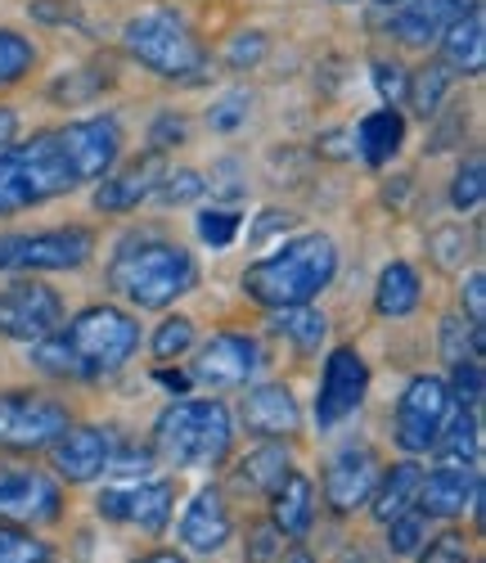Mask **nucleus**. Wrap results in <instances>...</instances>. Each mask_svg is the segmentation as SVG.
Here are the masks:
<instances>
[{"label": "nucleus", "instance_id": "nucleus-1", "mask_svg": "<svg viewBox=\"0 0 486 563\" xmlns=\"http://www.w3.org/2000/svg\"><path fill=\"white\" fill-rule=\"evenodd\" d=\"M122 158L118 118H81L0 150V217L41 208L100 180Z\"/></svg>", "mask_w": 486, "mask_h": 563}, {"label": "nucleus", "instance_id": "nucleus-2", "mask_svg": "<svg viewBox=\"0 0 486 563\" xmlns=\"http://www.w3.org/2000/svg\"><path fill=\"white\" fill-rule=\"evenodd\" d=\"M140 352V324L131 311L100 302L77 311L55 334L32 343V365L51 379H73V384H100Z\"/></svg>", "mask_w": 486, "mask_h": 563}, {"label": "nucleus", "instance_id": "nucleus-3", "mask_svg": "<svg viewBox=\"0 0 486 563\" xmlns=\"http://www.w3.org/2000/svg\"><path fill=\"white\" fill-rule=\"evenodd\" d=\"M109 289L140 311H163L199 289V262L189 249L158 234H131L109 257Z\"/></svg>", "mask_w": 486, "mask_h": 563}, {"label": "nucleus", "instance_id": "nucleus-4", "mask_svg": "<svg viewBox=\"0 0 486 563\" xmlns=\"http://www.w3.org/2000/svg\"><path fill=\"white\" fill-rule=\"evenodd\" d=\"M338 275V244L329 234L311 230L298 234V240L279 244L270 257H257L248 271H243V294L253 302L284 311V307H307L316 302Z\"/></svg>", "mask_w": 486, "mask_h": 563}, {"label": "nucleus", "instance_id": "nucleus-5", "mask_svg": "<svg viewBox=\"0 0 486 563\" xmlns=\"http://www.w3.org/2000/svg\"><path fill=\"white\" fill-rule=\"evenodd\" d=\"M234 419L225 401H172L154 419V455L172 468H217L230 455Z\"/></svg>", "mask_w": 486, "mask_h": 563}, {"label": "nucleus", "instance_id": "nucleus-6", "mask_svg": "<svg viewBox=\"0 0 486 563\" xmlns=\"http://www.w3.org/2000/svg\"><path fill=\"white\" fill-rule=\"evenodd\" d=\"M126 55L167 81H203L208 77V51L199 36L189 32V23L172 10H144L122 27Z\"/></svg>", "mask_w": 486, "mask_h": 563}, {"label": "nucleus", "instance_id": "nucleus-7", "mask_svg": "<svg viewBox=\"0 0 486 563\" xmlns=\"http://www.w3.org/2000/svg\"><path fill=\"white\" fill-rule=\"evenodd\" d=\"M95 253V230L86 225H55L32 234H0V271L36 275V271H77Z\"/></svg>", "mask_w": 486, "mask_h": 563}, {"label": "nucleus", "instance_id": "nucleus-8", "mask_svg": "<svg viewBox=\"0 0 486 563\" xmlns=\"http://www.w3.org/2000/svg\"><path fill=\"white\" fill-rule=\"evenodd\" d=\"M451 393L446 379L437 374H415L406 384V393L397 397V415H393V438L406 455H428L442 438L446 419H451Z\"/></svg>", "mask_w": 486, "mask_h": 563}, {"label": "nucleus", "instance_id": "nucleus-9", "mask_svg": "<svg viewBox=\"0 0 486 563\" xmlns=\"http://www.w3.org/2000/svg\"><path fill=\"white\" fill-rule=\"evenodd\" d=\"M73 424V415L59 397L45 393H0V451H45L64 429Z\"/></svg>", "mask_w": 486, "mask_h": 563}, {"label": "nucleus", "instance_id": "nucleus-10", "mask_svg": "<svg viewBox=\"0 0 486 563\" xmlns=\"http://www.w3.org/2000/svg\"><path fill=\"white\" fill-rule=\"evenodd\" d=\"M64 519V487L32 464H0V523L45 528Z\"/></svg>", "mask_w": 486, "mask_h": 563}, {"label": "nucleus", "instance_id": "nucleus-11", "mask_svg": "<svg viewBox=\"0 0 486 563\" xmlns=\"http://www.w3.org/2000/svg\"><path fill=\"white\" fill-rule=\"evenodd\" d=\"M64 324V298L41 285V279H14L10 289H0V339L10 343H41Z\"/></svg>", "mask_w": 486, "mask_h": 563}, {"label": "nucleus", "instance_id": "nucleus-12", "mask_svg": "<svg viewBox=\"0 0 486 563\" xmlns=\"http://www.w3.org/2000/svg\"><path fill=\"white\" fill-rule=\"evenodd\" d=\"M172 509H176V483L167 478H140L126 487H109L95 500V514L104 523H131L144 537H158L172 523Z\"/></svg>", "mask_w": 486, "mask_h": 563}, {"label": "nucleus", "instance_id": "nucleus-13", "mask_svg": "<svg viewBox=\"0 0 486 563\" xmlns=\"http://www.w3.org/2000/svg\"><path fill=\"white\" fill-rule=\"evenodd\" d=\"M369 393V365L356 347H333L320 374V393H316V424L320 429H338L343 419H352L361 410Z\"/></svg>", "mask_w": 486, "mask_h": 563}, {"label": "nucleus", "instance_id": "nucleus-14", "mask_svg": "<svg viewBox=\"0 0 486 563\" xmlns=\"http://www.w3.org/2000/svg\"><path fill=\"white\" fill-rule=\"evenodd\" d=\"M262 369V343L253 334H212L189 361V379L208 388H248Z\"/></svg>", "mask_w": 486, "mask_h": 563}, {"label": "nucleus", "instance_id": "nucleus-15", "mask_svg": "<svg viewBox=\"0 0 486 563\" xmlns=\"http://www.w3.org/2000/svg\"><path fill=\"white\" fill-rule=\"evenodd\" d=\"M45 451H51V468H55L59 483L86 487V483L109 474V460L118 451V438L109 429H95V424H68Z\"/></svg>", "mask_w": 486, "mask_h": 563}, {"label": "nucleus", "instance_id": "nucleus-16", "mask_svg": "<svg viewBox=\"0 0 486 563\" xmlns=\"http://www.w3.org/2000/svg\"><path fill=\"white\" fill-rule=\"evenodd\" d=\"M383 464L369 446H343L324 464V500L333 514H356L369 505Z\"/></svg>", "mask_w": 486, "mask_h": 563}, {"label": "nucleus", "instance_id": "nucleus-17", "mask_svg": "<svg viewBox=\"0 0 486 563\" xmlns=\"http://www.w3.org/2000/svg\"><path fill=\"white\" fill-rule=\"evenodd\" d=\"M163 176H167V163L154 150L122 163V167H109L100 176V185H95V208L100 212H135L144 199H154Z\"/></svg>", "mask_w": 486, "mask_h": 563}, {"label": "nucleus", "instance_id": "nucleus-18", "mask_svg": "<svg viewBox=\"0 0 486 563\" xmlns=\"http://www.w3.org/2000/svg\"><path fill=\"white\" fill-rule=\"evenodd\" d=\"M482 492V468L477 464H437L432 474H423L415 509L423 519H460L464 509H473V496Z\"/></svg>", "mask_w": 486, "mask_h": 563}, {"label": "nucleus", "instance_id": "nucleus-19", "mask_svg": "<svg viewBox=\"0 0 486 563\" xmlns=\"http://www.w3.org/2000/svg\"><path fill=\"white\" fill-rule=\"evenodd\" d=\"M239 419L248 424V433H257L262 442H284L302 429V406L284 384H257L243 393L239 401Z\"/></svg>", "mask_w": 486, "mask_h": 563}, {"label": "nucleus", "instance_id": "nucleus-20", "mask_svg": "<svg viewBox=\"0 0 486 563\" xmlns=\"http://www.w3.org/2000/svg\"><path fill=\"white\" fill-rule=\"evenodd\" d=\"M234 523H230V509L221 487H199L194 500L185 505V519H180V545L189 554H217L230 541Z\"/></svg>", "mask_w": 486, "mask_h": 563}, {"label": "nucleus", "instance_id": "nucleus-21", "mask_svg": "<svg viewBox=\"0 0 486 563\" xmlns=\"http://www.w3.org/2000/svg\"><path fill=\"white\" fill-rule=\"evenodd\" d=\"M468 10H477V0H401L393 10V32L406 45H432L442 41L451 23H460Z\"/></svg>", "mask_w": 486, "mask_h": 563}, {"label": "nucleus", "instance_id": "nucleus-22", "mask_svg": "<svg viewBox=\"0 0 486 563\" xmlns=\"http://www.w3.org/2000/svg\"><path fill=\"white\" fill-rule=\"evenodd\" d=\"M270 523L288 537V541H302L316 523V483L307 474H288L275 492H270Z\"/></svg>", "mask_w": 486, "mask_h": 563}, {"label": "nucleus", "instance_id": "nucleus-23", "mask_svg": "<svg viewBox=\"0 0 486 563\" xmlns=\"http://www.w3.org/2000/svg\"><path fill=\"white\" fill-rule=\"evenodd\" d=\"M419 483H423V468H419L415 455H410V460H397L393 468H383V474H378V487H374V496H369V514H374L378 523L401 519V514L415 509Z\"/></svg>", "mask_w": 486, "mask_h": 563}, {"label": "nucleus", "instance_id": "nucleus-24", "mask_svg": "<svg viewBox=\"0 0 486 563\" xmlns=\"http://www.w3.org/2000/svg\"><path fill=\"white\" fill-rule=\"evenodd\" d=\"M442 64L451 73L482 77V68H486V19H482V5L468 10L460 23H451L442 32Z\"/></svg>", "mask_w": 486, "mask_h": 563}, {"label": "nucleus", "instance_id": "nucleus-25", "mask_svg": "<svg viewBox=\"0 0 486 563\" xmlns=\"http://www.w3.org/2000/svg\"><path fill=\"white\" fill-rule=\"evenodd\" d=\"M352 140H356V154H361L369 167L393 163L397 150L406 145V118H401V109H387V104H383V109L365 113L361 126L352 131Z\"/></svg>", "mask_w": 486, "mask_h": 563}, {"label": "nucleus", "instance_id": "nucleus-26", "mask_svg": "<svg viewBox=\"0 0 486 563\" xmlns=\"http://www.w3.org/2000/svg\"><path fill=\"white\" fill-rule=\"evenodd\" d=\"M288 474H294V455H288L279 442H262L248 455H239L234 464V487L248 496H270Z\"/></svg>", "mask_w": 486, "mask_h": 563}, {"label": "nucleus", "instance_id": "nucleus-27", "mask_svg": "<svg viewBox=\"0 0 486 563\" xmlns=\"http://www.w3.org/2000/svg\"><path fill=\"white\" fill-rule=\"evenodd\" d=\"M423 285H419V271L410 262H387L378 271V285H374V311L387 320H401L419 307Z\"/></svg>", "mask_w": 486, "mask_h": 563}, {"label": "nucleus", "instance_id": "nucleus-28", "mask_svg": "<svg viewBox=\"0 0 486 563\" xmlns=\"http://www.w3.org/2000/svg\"><path fill=\"white\" fill-rule=\"evenodd\" d=\"M432 451H442L446 464H482V419H477V410L455 406Z\"/></svg>", "mask_w": 486, "mask_h": 563}, {"label": "nucleus", "instance_id": "nucleus-29", "mask_svg": "<svg viewBox=\"0 0 486 563\" xmlns=\"http://www.w3.org/2000/svg\"><path fill=\"white\" fill-rule=\"evenodd\" d=\"M275 330L294 343L298 352H320V343L329 339V320H324V311H316L311 302L307 307H284V311H275Z\"/></svg>", "mask_w": 486, "mask_h": 563}, {"label": "nucleus", "instance_id": "nucleus-30", "mask_svg": "<svg viewBox=\"0 0 486 563\" xmlns=\"http://www.w3.org/2000/svg\"><path fill=\"white\" fill-rule=\"evenodd\" d=\"M446 90H451V68L437 59V64H423L415 77H410V86H406V100H410V109L428 122V118H437L442 113V104H446Z\"/></svg>", "mask_w": 486, "mask_h": 563}, {"label": "nucleus", "instance_id": "nucleus-31", "mask_svg": "<svg viewBox=\"0 0 486 563\" xmlns=\"http://www.w3.org/2000/svg\"><path fill=\"white\" fill-rule=\"evenodd\" d=\"M36 68V45L23 32L0 27V86H19Z\"/></svg>", "mask_w": 486, "mask_h": 563}, {"label": "nucleus", "instance_id": "nucleus-32", "mask_svg": "<svg viewBox=\"0 0 486 563\" xmlns=\"http://www.w3.org/2000/svg\"><path fill=\"white\" fill-rule=\"evenodd\" d=\"M442 356H446V365L482 361V324H473L468 316H446L442 320Z\"/></svg>", "mask_w": 486, "mask_h": 563}, {"label": "nucleus", "instance_id": "nucleus-33", "mask_svg": "<svg viewBox=\"0 0 486 563\" xmlns=\"http://www.w3.org/2000/svg\"><path fill=\"white\" fill-rule=\"evenodd\" d=\"M482 195H486V163H482V154H468L451 180V208L473 212L482 203Z\"/></svg>", "mask_w": 486, "mask_h": 563}, {"label": "nucleus", "instance_id": "nucleus-34", "mask_svg": "<svg viewBox=\"0 0 486 563\" xmlns=\"http://www.w3.org/2000/svg\"><path fill=\"white\" fill-rule=\"evenodd\" d=\"M41 559H51V545L32 528L0 523V563H41Z\"/></svg>", "mask_w": 486, "mask_h": 563}, {"label": "nucleus", "instance_id": "nucleus-35", "mask_svg": "<svg viewBox=\"0 0 486 563\" xmlns=\"http://www.w3.org/2000/svg\"><path fill=\"white\" fill-rule=\"evenodd\" d=\"M194 347V320L189 316H167L158 330H154V339H150V352L167 365V361H180L185 352Z\"/></svg>", "mask_w": 486, "mask_h": 563}, {"label": "nucleus", "instance_id": "nucleus-36", "mask_svg": "<svg viewBox=\"0 0 486 563\" xmlns=\"http://www.w3.org/2000/svg\"><path fill=\"white\" fill-rule=\"evenodd\" d=\"M446 393H451V406H460V410H477V406H482V397H486V374H482V361H460V365H451Z\"/></svg>", "mask_w": 486, "mask_h": 563}, {"label": "nucleus", "instance_id": "nucleus-37", "mask_svg": "<svg viewBox=\"0 0 486 563\" xmlns=\"http://www.w3.org/2000/svg\"><path fill=\"white\" fill-rule=\"evenodd\" d=\"M383 528H387V550H393L397 559H410V554H419V550H423V541H428V519H423L419 509L401 514V519L383 523Z\"/></svg>", "mask_w": 486, "mask_h": 563}, {"label": "nucleus", "instance_id": "nucleus-38", "mask_svg": "<svg viewBox=\"0 0 486 563\" xmlns=\"http://www.w3.org/2000/svg\"><path fill=\"white\" fill-rule=\"evenodd\" d=\"M203 195H208V180H203L199 172H189V167H180V172L167 167V176L158 180V190H154V199H163L167 208L194 203V199H203Z\"/></svg>", "mask_w": 486, "mask_h": 563}, {"label": "nucleus", "instance_id": "nucleus-39", "mask_svg": "<svg viewBox=\"0 0 486 563\" xmlns=\"http://www.w3.org/2000/svg\"><path fill=\"white\" fill-rule=\"evenodd\" d=\"M239 221H243V217H239L234 208H203L194 225H199V240H203V244H212V249H230V244H234V234H239Z\"/></svg>", "mask_w": 486, "mask_h": 563}, {"label": "nucleus", "instance_id": "nucleus-40", "mask_svg": "<svg viewBox=\"0 0 486 563\" xmlns=\"http://www.w3.org/2000/svg\"><path fill=\"white\" fill-rule=\"evenodd\" d=\"M419 563H473V545L464 532H442V537H428L419 550Z\"/></svg>", "mask_w": 486, "mask_h": 563}, {"label": "nucleus", "instance_id": "nucleus-41", "mask_svg": "<svg viewBox=\"0 0 486 563\" xmlns=\"http://www.w3.org/2000/svg\"><path fill=\"white\" fill-rule=\"evenodd\" d=\"M284 532L266 519V523H253L248 528V545H243V563H275L284 554Z\"/></svg>", "mask_w": 486, "mask_h": 563}, {"label": "nucleus", "instance_id": "nucleus-42", "mask_svg": "<svg viewBox=\"0 0 486 563\" xmlns=\"http://www.w3.org/2000/svg\"><path fill=\"white\" fill-rule=\"evenodd\" d=\"M374 86H378L383 104H387V109H397V104L406 100V86H410V77H406V68H401V64H387V59H378V64H374Z\"/></svg>", "mask_w": 486, "mask_h": 563}, {"label": "nucleus", "instance_id": "nucleus-43", "mask_svg": "<svg viewBox=\"0 0 486 563\" xmlns=\"http://www.w3.org/2000/svg\"><path fill=\"white\" fill-rule=\"evenodd\" d=\"M150 468H154V451H131V446H118V451H113V460H109V474H113V478H126V483L150 478Z\"/></svg>", "mask_w": 486, "mask_h": 563}, {"label": "nucleus", "instance_id": "nucleus-44", "mask_svg": "<svg viewBox=\"0 0 486 563\" xmlns=\"http://www.w3.org/2000/svg\"><path fill=\"white\" fill-rule=\"evenodd\" d=\"M248 96H243V90H234V96H225L212 113H208V126L212 131H234V126H243V122H248Z\"/></svg>", "mask_w": 486, "mask_h": 563}, {"label": "nucleus", "instance_id": "nucleus-45", "mask_svg": "<svg viewBox=\"0 0 486 563\" xmlns=\"http://www.w3.org/2000/svg\"><path fill=\"white\" fill-rule=\"evenodd\" d=\"M262 55H266V36H262V32H243V36H234V45L225 51L230 68H253Z\"/></svg>", "mask_w": 486, "mask_h": 563}, {"label": "nucleus", "instance_id": "nucleus-46", "mask_svg": "<svg viewBox=\"0 0 486 563\" xmlns=\"http://www.w3.org/2000/svg\"><path fill=\"white\" fill-rule=\"evenodd\" d=\"M460 302H464V316H468L473 324H482V320H486V275H482V271H473V275L464 279Z\"/></svg>", "mask_w": 486, "mask_h": 563}, {"label": "nucleus", "instance_id": "nucleus-47", "mask_svg": "<svg viewBox=\"0 0 486 563\" xmlns=\"http://www.w3.org/2000/svg\"><path fill=\"white\" fill-rule=\"evenodd\" d=\"M180 140H185V122H180L176 113H163V118L154 122V135H150V145H154V154H163V150L180 145Z\"/></svg>", "mask_w": 486, "mask_h": 563}, {"label": "nucleus", "instance_id": "nucleus-48", "mask_svg": "<svg viewBox=\"0 0 486 563\" xmlns=\"http://www.w3.org/2000/svg\"><path fill=\"white\" fill-rule=\"evenodd\" d=\"M294 225V212H279V208H266L262 212V221H257V230H253V244H266L275 230H288Z\"/></svg>", "mask_w": 486, "mask_h": 563}, {"label": "nucleus", "instance_id": "nucleus-49", "mask_svg": "<svg viewBox=\"0 0 486 563\" xmlns=\"http://www.w3.org/2000/svg\"><path fill=\"white\" fill-rule=\"evenodd\" d=\"M14 135H19V113L10 104H0V150L14 145Z\"/></svg>", "mask_w": 486, "mask_h": 563}, {"label": "nucleus", "instance_id": "nucleus-50", "mask_svg": "<svg viewBox=\"0 0 486 563\" xmlns=\"http://www.w3.org/2000/svg\"><path fill=\"white\" fill-rule=\"evenodd\" d=\"M135 563H189L180 550H150V554H140Z\"/></svg>", "mask_w": 486, "mask_h": 563}, {"label": "nucleus", "instance_id": "nucleus-51", "mask_svg": "<svg viewBox=\"0 0 486 563\" xmlns=\"http://www.w3.org/2000/svg\"><path fill=\"white\" fill-rule=\"evenodd\" d=\"M275 563H316V554H311L307 545H284V554H279Z\"/></svg>", "mask_w": 486, "mask_h": 563}, {"label": "nucleus", "instance_id": "nucleus-52", "mask_svg": "<svg viewBox=\"0 0 486 563\" xmlns=\"http://www.w3.org/2000/svg\"><path fill=\"white\" fill-rule=\"evenodd\" d=\"M343 563H365V554H361V550H347V559H343Z\"/></svg>", "mask_w": 486, "mask_h": 563}, {"label": "nucleus", "instance_id": "nucleus-53", "mask_svg": "<svg viewBox=\"0 0 486 563\" xmlns=\"http://www.w3.org/2000/svg\"><path fill=\"white\" fill-rule=\"evenodd\" d=\"M378 5H401V0H378Z\"/></svg>", "mask_w": 486, "mask_h": 563}, {"label": "nucleus", "instance_id": "nucleus-54", "mask_svg": "<svg viewBox=\"0 0 486 563\" xmlns=\"http://www.w3.org/2000/svg\"><path fill=\"white\" fill-rule=\"evenodd\" d=\"M41 563H55V559H41Z\"/></svg>", "mask_w": 486, "mask_h": 563}, {"label": "nucleus", "instance_id": "nucleus-55", "mask_svg": "<svg viewBox=\"0 0 486 563\" xmlns=\"http://www.w3.org/2000/svg\"><path fill=\"white\" fill-rule=\"evenodd\" d=\"M338 5H347V0H338Z\"/></svg>", "mask_w": 486, "mask_h": 563}]
</instances>
